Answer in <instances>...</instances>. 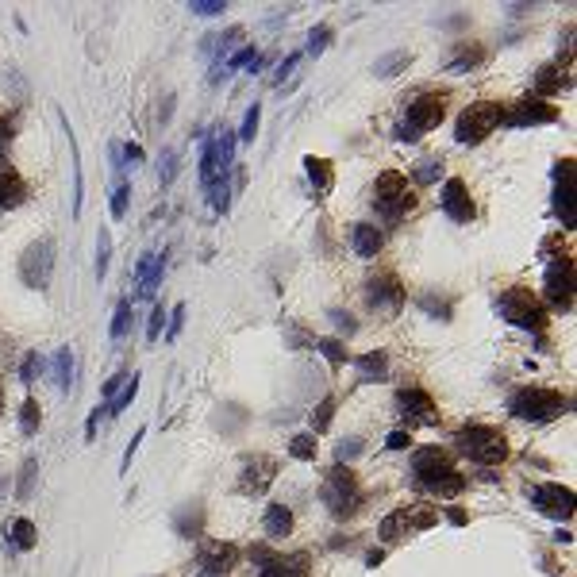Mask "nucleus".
I'll return each mask as SVG.
<instances>
[{
  "label": "nucleus",
  "instance_id": "0eeeda50",
  "mask_svg": "<svg viewBox=\"0 0 577 577\" xmlns=\"http://www.w3.org/2000/svg\"><path fill=\"white\" fill-rule=\"evenodd\" d=\"M500 112H504L500 100H478V104H470L458 116V123H454V139H458L462 147L481 143L485 135H493L500 128Z\"/></svg>",
  "mask_w": 577,
  "mask_h": 577
},
{
  "label": "nucleus",
  "instance_id": "603ef678",
  "mask_svg": "<svg viewBox=\"0 0 577 577\" xmlns=\"http://www.w3.org/2000/svg\"><path fill=\"white\" fill-rule=\"evenodd\" d=\"M327 316H331V323H335V327H339L342 335H354V331H358V320H354L351 312H342V308H331V312H327Z\"/></svg>",
  "mask_w": 577,
  "mask_h": 577
},
{
  "label": "nucleus",
  "instance_id": "6e6d98bb",
  "mask_svg": "<svg viewBox=\"0 0 577 577\" xmlns=\"http://www.w3.org/2000/svg\"><path fill=\"white\" fill-rule=\"evenodd\" d=\"M128 185H116V193H112V215L116 220H123V212H128Z\"/></svg>",
  "mask_w": 577,
  "mask_h": 577
},
{
  "label": "nucleus",
  "instance_id": "49530a36",
  "mask_svg": "<svg viewBox=\"0 0 577 577\" xmlns=\"http://www.w3.org/2000/svg\"><path fill=\"white\" fill-rule=\"evenodd\" d=\"M331 416H335V397H323L312 408V431H327L331 427Z\"/></svg>",
  "mask_w": 577,
  "mask_h": 577
},
{
  "label": "nucleus",
  "instance_id": "6e6552de",
  "mask_svg": "<svg viewBox=\"0 0 577 577\" xmlns=\"http://www.w3.org/2000/svg\"><path fill=\"white\" fill-rule=\"evenodd\" d=\"M358 500H362V493H358V478L351 470L331 466V470L323 473V504H327L331 516H339V519L351 516L358 508Z\"/></svg>",
  "mask_w": 577,
  "mask_h": 577
},
{
  "label": "nucleus",
  "instance_id": "79ce46f5",
  "mask_svg": "<svg viewBox=\"0 0 577 577\" xmlns=\"http://www.w3.org/2000/svg\"><path fill=\"white\" fill-rule=\"evenodd\" d=\"M258 119H262V104H250L246 108V116H243V128H239V135L235 139H243V143H255V135H258Z\"/></svg>",
  "mask_w": 577,
  "mask_h": 577
},
{
  "label": "nucleus",
  "instance_id": "bf43d9fd",
  "mask_svg": "<svg viewBox=\"0 0 577 577\" xmlns=\"http://www.w3.org/2000/svg\"><path fill=\"white\" fill-rule=\"evenodd\" d=\"M385 443H389V450H404V447H412V435L408 431H392Z\"/></svg>",
  "mask_w": 577,
  "mask_h": 577
},
{
  "label": "nucleus",
  "instance_id": "ddd939ff",
  "mask_svg": "<svg viewBox=\"0 0 577 577\" xmlns=\"http://www.w3.org/2000/svg\"><path fill=\"white\" fill-rule=\"evenodd\" d=\"M439 208L450 224H473V212H478L462 177H447V185L439 189Z\"/></svg>",
  "mask_w": 577,
  "mask_h": 577
},
{
  "label": "nucleus",
  "instance_id": "09e8293b",
  "mask_svg": "<svg viewBox=\"0 0 577 577\" xmlns=\"http://www.w3.org/2000/svg\"><path fill=\"white\" fill-rule=\"evenodd\" d=\"M128 327H131V301H119L116 316H112V339H123Z\"/></svg>",
  "mask_w": 577,
  "mask_h": 577
},
{
  "label": "nucleus",
  "instance_id": "de8ad7c7",
  "mask_svg": "<svg viewBox=\"0 0 577 577\" xmlns=\"http://www.w3.org/2000/svg\"><path fill=\"white\" fill-rule=\"evenodd\" d=\"M327 43H331V27H327V23L308 31V54H312V58H320L323 50H327Z\"/></svg>",
  "mask_w": 577,
  "mask_h": 577
},
{
  "label": "nucleus",
  "instance_id": "1a4fd4ad",
  "mask_svg": "<svg viewBox=\"0 0 577 577\" xmlns=\"http://www.w3.org/2000/svg\"><path fill=\"white\" fill-rule=\"evenodd\" d=\"M50 274H54V239H39L20 258V281L27 289H47Z\"/></svg>",
  "mask_w": 577,
  "mask_h": 577
},
{
  "label": "nucleus",
  "instance_id": "7c9ffc66",
  "mask_svg": "<svg viewBox=\"0 0 577 577\" xmlns=\"http://www.w3.org/2000/svg\"><path fill=\"white\" fill-rule=\"evenodd\" d=\"M54 385H58L62 392L73 389V351H69V346H62V351L54 354Z\"/></svg>",
  "mask_w": 577,
  "mask_h": 577
},
{
  "label": "nucleus",
  "instance_id": "e2e57ef3",
  "mask_svg": "<svg viewBox=\"0 0 577 577\" xmlns=\"http://www.w3.org/2000/svg\"><path fill=\"white\" fill-rule=\"evenodd\" d=\"M296 62H301V54H289V58H285L281 66H277V81H285V78H289V73L296 69Z\"/></svg>",
  "mask_w": 577,
  "mask_h": 577
},
{
  "label": "nucleus",
  "instance_id": "864d4df0",
  "mask_svg": "<svg viewBox=\"0 0 577 577\" xmlns=\"http://www.w3.org/2000/svg\"><path fill=\"white\" fill-rule=\"evenodd\" d=\"M166 323H169V327H166V339H169V342H174V339H177V335H181V323H185V304H177L174 312H169V316H166Z\"/></svg>",
  "mask_w": 577,
  "mask_h": 577
},
{
  "label": "nucleus",
  "instance_id": "0e129e2a",
  "mask_svg": "<svg viewBox=\"0 0 577 577\" xmlns=\"http://www.w3.org/2000/svg\"><path fill=\"white\" fill-rule=\"evenodd\" d=\"M12 135H16V131H12V119H8V116H0V150L12 143Z\"/></svg>",
  "mask_w": 577,
  "mask_h": 577
},
{
  "label": "nucleus",
  "instance_id": "69168bd1",
  "mask_svg": "<svg viewBox=\"0 0 577 577\" xmlns=\"http://www.w3.org/2000/svg\"><path fill=\"white\" fill-rule=\"evenodd\" d=\"M169 116H174V97H166V104L158 108V119H162V123H169Z\"/></svg>",
  "mask_w": 577,
  "mask_h": 577
},
{
  "label": "nucleus",
  "instance_id": "4d7b16f0",
  "mask_svg": "<svg viewBox=\"0 0 577 577\" xmlns=\"http://www.w3.org/2000/svg\"><path fill=\"white\" fill-rule=\"evenodd\" d=\"M362 454V443L358 439H342L339 443V462H351V458H358Z\"/></svg>",
  "mask_w": 577,
  "mask_h": 577
},
{
  "label": "nucleus",
  "instance_id": "8fccbe9b",
  "mask_svg": "<svg viewBox=\"0 0 577 577\" xmlns=\"http://www.w3.org/2000/svg\"><path fill=\"white\" fill-rule=\"evenodd\" d=\"M166 308L162 304H154L150 308V320H147V342H158V335H162V327H166Z\"/></svg>",
  "mask_w": 577,
  "mask_h": 577
},
{
  "label": "nucleus",
  "instance_id": "20e7f679",
  "mask_svg": "<svg viewBox=\"0 0 577 577\" xmlns=\"http://www.w3.org/2000/svg\"><path fill=\"white\" fill-rule=\"evenodd\" d=\"M566 408H569V401L562 397V392L558 389H539V385L519 389V392L508 397V412L516 416V420H528V423L554 420V416H562Z\"/></svg>",
  "mask_w": 577,
  "mask_h": 577
},
{
  "label": "nucleus",
  "instance_id": "a18cd8bd",
  "mask_svg": "<svg viewBox=\"0 0 577 577\" xmlns=\"http://www.w3.org/2000/svg\"><path fill=\"white\" fill-rule=\"evenodd\" d=\"M420 308H423L427 316H435V320H450V301H447V296L423 293V296H420Z\"/></svg>",
  "mask_w": 577,
  "mask_h": 577
},
{
  "label": "nucleus",
  "instance_id": "c85d7f7f",
  "mask_svg": "<svg viewBox=\"0 0 577 577\" xmlns=\"http://www.w3.org/2000/svg\"><path fill=\"white\" fill-rule=\"evenodd\" d=\"M408 66H412V50H392V54L373 62V78H397V73L408 69Z\"/></svg>",
  "mask_w": 577,
  "mask_h": 577
},
{
  "label": "nucleus",
  "instance_id": "423d86ee",
  "mask_svg": "<svg viewBox=\"0 0 577 577\" xmlns=\"http://www.w3.org/2000/svg\"><path fill=\"white\" fill-rule=\"evenodd\" d=\"M373 208L385 215V220H401L404 212L416 208V193L408 189V177L397 174V169H385L373 185Z\"/></svg>",
  "mask_w": 577,
  "mask_h": 577
},
{
  "label": "nucleus",
  "instance_id": "4be33fe9",
  "mask_svg": "<svg viewBox=\"0 0 577 577\" xmlns=\"http://www.w3.org/2000/svg\"><path fill=\"white\" fill-rule=\"evenodd\" d=\"M258 577H308V554L270 558V562H262Z\"/></svg>",
  "mask_w": 577,
  "mask_h": 577
},
{
  "label": "nucleus",
  "instance_id": "4c0bfd02",
  "mask_svg": "<svg viewBox=\"0 0 577 577\" xmlns=\"http://www.w3.org/2000/svg\"><path fill=\"white\" fill-rule=\"evenodd\" d=\"M35 478H39V458H27L20 470V485H16V500H27L35 489Z\"/></svg>",
  "mask_w": 577,
  "mask_h": 577
},
{
  "label": "nucleus",
  "instance_id": "bb28decb",
  "mask_svg": "<svg viewBox=\"0 0 577 577\" xmlns=\"http://www.w3.org/2000/svg\"><path fill=\"white\" fill-rule=\"evenodd\" d=\"M262 523H266V535L270 539H285L289 531H293V512L285 508V504H270Z\"/></svg>",
  "mask_w": 577,
  "mask_h": 577
},
{
  "label": "nucleus",
  "instance_id": "f8f14e48",
  "mask_svg": "<svg viewBox=\"0 0 577 577\" xmlns=\"http://www.w3.org/2000/svg\"><path fill=\"white\" fill-rule=\"evenodd\" d=\"M366 304H370L373 312H381L385 320H392V316L404 308V285L392 274L370 277V281H366Z\"/></svg>",
  "mask_w": 577,
  "mask_h": 577
},
{
  "label": "nucleus",
  "instance_id": "b1692460",
  "mask_svg": "<svg viewBox=\"0 0 577 577\" xmlns=\"http://www.w3.org/2000/svg\"><path fill=\"white\" fill-rule=\"evenodd\" d=\"M174 531L181 539H196V535H200V531H204V504H200V500H189L185 508H177Z\"/></svg>",
  "mask_w": 577,
  "mask_h": 577
},
{
  "label": "nucleus",
  "instance_id": "ea45409f",
  "mask_svg": "<svg viewBox=\"0 0 577 577\" xmlns=\"http://www.w3.org/2000/svg\"><path fill=\"white\" fill-rule=\"evenodd\" d=\"M316 351H320L331 366H342L346 358H351V354H346V346H342L339 339H316Z\"/></svg>",
  "mask_w": 577,
  "mask_h": 577
},
{
  "label": "nucleus",
  "instance_id": "a19ab883",
  "mask_svg": "<svg viewBox=\"0 0 577 577\" xmlns=\"http://www.w3.org/2000/svg\"><path fill=\"white\" fill-rule=\"evenodd\" d=\"M108 262H112V235H108V227H100V235H97V277L100 281L108 274Z\"/></svg>",
  "mask_w": 577,
  "mask_h": 577
},
{
  "label": "nucleus",
  "instance_id": "4468645a",
  "mask_svg": "<svg viewBox=\"0 0 577 577\" xmlns=\"http://www.w3.org/2000/svg\"><path fill=\"white\" fill-rule=\"evenodd\" d=\"M528 500H531V508L543 512V516H550V519H569L574 516V493H569L566 485H531Z\"/></svg>",
  "mask_w": 577,
  "mask_h": 577
},
{
  "label": "nucleus",
  "instance_id": "f704fd0d",
  "mask_svg": "<svg viewBox=\"0 0 577 577\" xmlns=\"http://www.w3.org/2000/svg\"><path fill=\"white\" fill-rule=\"evenodd\" d=\"M558 89H562V78H558V69H554V66H543V69H539V78H535V100L554 97Z\"/></svg>",
  "mask_w": 577,
  "mask_h": 577
},
{
  "label": "nucleus",
  "instance_id": "dca6fc26",
  "mask_svg": "<svg viewBox=\"0 0 577 577\" xmlns=\"http://www.w3.org/2000/svg\"><path fill=\"white\" fill-rule=\"evenodd\" d=\"M397 408H401V416L408 423H435V401H431V392L427 389H401L397 392Z\"/></svg>",
  "mask_w": 577,
  "mask_h": 577
},
{
  "label": "nucleus",
  "instance_id": "9b49d317",
  "mask_svg": "<svg viewBox=\"0 0 577 577\" xmlns=\"http://www.w3.org/2000/svg\"><path fill=\"white\" fill-rule=\"evenodd\" d=\"M554 119H558V108L547 104V100H535V97H523L500 112L504 128H543V123H554Z\"/></svg>",
  "mask_w": 577,
  "mask_h": 577
},
{
  "label": "nucleus",
  "instance_id": "412c9836",
  "mask_svg": "<svg viewBox=\"0 0 577 577\" xmlns=\"http://www.w3.org/2000/svg\"><path fill=\"white\" fill-rule=\"evenodd\" d=\"M4 539H8L12 550H20V554H27V550L39 547V531H35V523L31 519H12V523H4Z\"/></svg>",
  "mask_w": 577,
  "mask_h": 577
},
{
  "label": "nucleus",
  "instance_id": "39448f33",
  "mask_svg": "<svg viewBox=\"0 0 577 577\" xmlns=\"http://www.w3.org/2000/svg\"><path fill=\"white\" fill-rule=\"evenodd\" d=\"M497 312L500 320L516 323V327H523V331H543L547 327V308L531 296V289H523V285H512V289H504V293L497 296Z\"/></svg>",
  "mask_w": 577,
  "mask_h": 577
},
{
  "label": "nucleus",
  "instance_id": "e433bc0d",
  "mask_svg": "<svg viewBox=\"0 0 577 577\" xmlns=\"http://www.w3.org/2000/svg\"><path fill=\"white\" fill-rule=\"evenodd\" d=\"M289 458L316 462V435H293V439H289Z\"/></svg>",
  "mask_w": 577,
  "mask_h": 577
},
{
  "label": "nucleus",
  "instance_id": "680f3d73",
  "mask_svg": "<svg viewBox=\"0 0 577 577\" xmlns=\"http://www.w3.org/2000/svg\"><path fill=\"white\" fill-rule=\"evenodd\" d=\"M447 519L454 523V528H462V523H470V516H466V508H458V504H450V508H447Z\"/></svg>",
  "mask_w": 577,
  "mask_h": 577
},
{
  "label": "nucleus",
  "instance_id": "13d9d810",
  "mask_svg": "<svg viewBox=\"0 0 577 577\" xmlns=\"http://www.w3.org/2000/svg\"><path fill=\"white\" fill-rule=\"evenodd\" d=\"M119 158H123V166H139V162H143V147H135V143H128V147L119 150Z\"/></svg>",
  "mask_w": 577,
  "mask_h": 577
},
{
  "label": "nucleus",
  "instance_id": "2f4dec72",
  "mask_svg": "<svg viewBox=\"0 0 577 577\" xmlns=\"http://www.w3.org/2000/svg\"><path fill=\"white\" fill-rule=\"evenodd\" d=\"M135 392H139V373H131L128 381H123V389H119L116 397H112V401L104 404V412H108V416H119L123 408H131V401H135Z\"/></svg>",
  "mask_w": 577,
  "mask_h": 577
},
{
  "label": "nucleus",
  "instance_id": "473e14b6",
  "mask_svg": "<svg viewBox=\"0 0 577 577\" xmlns=\"http://www.w3.org/2000/svg\"><path fill=\"white\" fill-rule=\"evenodd\" d=\"M208 200H212L215 212H227V208H231V174H220L212 185H208Z\"/></svg>",
  "mask_w": 577,
  "mask_h": 577
},
{
  "label": "nucleus",
  "instance_id": "f257e3e1",
  "mask_svg": "<svg viewBox=\"0 0 577 577\" xmlns=\"http://www.w3.org/2000/svg\"><path fill=\"white\" fill-rule=\"evenodd\" d=\"M412 478L420 481L427 493H435L439 500H450V497H458V493L466 489V478L454 470L450 454L439 450V447H423V450L412 454Z\"/></svg>",
  "mask_w": 577,
  "mask_h": 577
},
{
  "label": "nucleus",
  "instance_id": "37998d69",
  "mask_svg": "<svg viewBox=\"0 0 577 577\" xmlns=\"http://www.w3.org/2000/svg\"><path fill=\"white\" fill-rule=\"evenodd\" d=\"M174 177H177V150L174 147H162V154H158V181L169 185Z\"/></svg>",
  "mask_w": 577,
  "mask_h": 577
},
{
  "label": "nucleus",
  "instance_id": "c756f323",
  "mask_svg": "<svg viewBox=\"0 0 577 577\" xmlns=\"http://www.w3.org/2000/svg\"><path fill=\"white\" fill-rule=\"evenodd\" d=\"M239 39H243V27H227V31H220V35H204L200 54H227Z\"/></svg>",
  "mask_w": 577,
  "mask_h": 577
},
{
  "label": "nucleus",
  "instance_id": "c03bdc74",
  "mask_svg": "<svg viewBox=\"0 0 577 577\" xmlns=\"http://www.w3.org/2000/svg\"><path fill=\"white\" fill-rule=\"evenodd\" d=\"M43 354L39 351H31V354H23V362H20V381L23 385H31V381H39V373H43Z\"/></svg>",
  "mask_w": 577,
  "mask_h": 577
},
{
  "label": "nucleus",
  "instance_id": "f03ea898",
  "mask_svg": "<svg viewBox=\"0 0 577 577\" xmlns=\"http://www.w3.org/2000/svg\"><path fill=\"white\" fill-rule=\"evenodd\" d=\"M447 89H420L416 97H408L404 104V116L397 119V139L401 143H416L420 135H427L431 128H439L443 116H447Z\"/></svg>",
  "mask_w": 577,
  "mask_h": 577
},
{
  "label": "nucleus",
  "instance_id": "3c124183",
  "mask_svg": "<svg viewBox=\"0 0 577 577\" xmlns=\"http://www.w3.org/2000/svg\"><path fill=\"white\" fill-rule=\"evenodd\" d=\"M189 12H193V16H224L227 4H224V0H193Z\"/></svg>",
  "mask_w": 577,
  "mask_h": 577
},
{
  "label": "nucleus",
  "instance_id": "aec40b11",
  "mask_svg": "<svg viewBox=\"0 0 577 577\" xmlns=\"http://www.w3.org/2000/svg\"><path fill=\"white\" fill-rule=\"evenodd\" d=\"M304 174H308V181H312L316 200H323V196L331 193V185H335V169H331V162H327V158L308 154V158H304Z\"/></svg>",
  "mask_w": 577,
  "mask_h": 577
},
{
  "label": "nucleus",
  "instance_id": "c9c22d12",
  "mask_svg": "<svg viewBox=\"0 0 577 577\" xmlns=\"http://www.w3.org/2000/svg\"><path fill=\"white\" fill-rule=\"evenodd\" d=\"M439 177H443V162H439V158H423L420 166L412 169V181H416V185H435Z\"/></svg>",
  "mask_w": 577,
  "mask_h": 577
},
{
  "label": "nucleus",
  "instance_id": "5701e85b",
  "mask_svg": "<svg viewBox=\"0 0 577 577\" xmlns=\"http://www.w3.org/2000/svg\"><path fill=\"white\" fill-rule=\"evenodd\" d=\"M381 231H377V227L373 224H354L351 227V246H354V255L358 258H377L381 255Z\"/></svg>",
  "mask_w": 577,
  "mask_h": 577
},
{
  "label": "nucleus",
  "instance_id": "7ed1b4c3",
  "mask_svg": "<svg viewBox=\"0 0 577 577\" xmlns=\"http://www.w3.org/2000/svg\"><path fill=\"white\" fill-rule=\"evenodd\" d=\"M454 447H458L470 462H478V466H500V462L508 458V439H504V431L489 427V423H466V427H458Z\"/></svg>",
  "mask_w": 577,
  "mask_h": 577
},
{
  "label": "nucleus",
  "instance_id": "338daca9",
  "mask_svg": "<svg viewBox=\"0 0 577 577\" xmlns=\"http://www.w3.org/2000/svg\"><path fill=\"white\" fill-rule=\"evenodd\" d=\"M385 562V550H370V554H366V566H381Z\"/></svg>",
  "mask_w": 577,
  "mask_h": 577
},
{
  "label": "nucleus",
  "instance_id": "774afa93",
  "mask_svg": "<svg viewBox=\"0 0 577 577\" xmlns=\"http://www.w3.org/2000/svg\"><path fill=\"white\" fill-rule=\"evenodd\" d=\"M0 412H4V389H0Z\"/></svg>",
  "mask_w": 577,
  "mask_h": 577
},
{
  "label": "nucleus",
  "instance_id": "393cba45",
  "mask_svg": "<svg viewBox=\"0 0 577 577\" xmlns=\"http://www.w3.org/2000/svg\"><path fill=\"white\" fill-rule=\"evenodd\" d=\"M354 370H358L362 381H385V377H389V354L385 351L358 354V358H354Z\"/></svg>",
  "mask_w": 577,
  "mask_h": 577
},
{
  "label": "nucleus",
  "instance_id": "72a5a7b5",
  "mask_svg": "<svg viewBox=\"0 0 577 577\" xmlns=\"http://www.w3.org/2000/svg\"><path fill=\"white\" fill-rule=\"evenodd\" d=\"M481 58H485V50H478V47L470 50V47H466V50H458V54L447 62V69H450V73H470V69L481 66Z\"/></svg>",
  "mask_w": 577,
  "mask_h": 577
},
{
  "label": "nucleus",
  "instance_id": "a878e982",
  "mask_svg": "<svg viewBox=\"0 0 577 577\" xmlns=\"http://www.w3.org/2000/svg\"><path fill=\"white\" fill-rule=\"evenodd\" d=\"M162 274H166V255H154L147 266V274H143V281H139V293L135 301H154L158 285H162Z\"/></svg>",
  "mask_w": 577,
  "mask_h": 577
},
{
  "label": "nucleus",
  "instance_id": "cd10ccee",
  "mask_svg": "<svg viewBox=\"0 0 577 577\" xmlns=\"http://www.w3.org/2000/svg\"><path fill=\"white\" fill-rule=\"evenodd\" d=\"M62 116V112H58ZM62 128H66V139H69V162H73V215H81V193H85V181H81V154H78V139L69 131V119L62 116Z\"/></svg>",
  "mask_w": 577,
  "mask_h": 577
},
{
  "label": "nucleus",
  "instance_id": "5fc2aeb1",
  "mask_svg": "<svg viewBox=\"0 0 577 577\" xmlns=\"http://www.w3.org/2000/svg\"><path fill=\"white\" fill-rule=\"evenodd\" d=\"M255 58H258V50H255V47L235 50V54H231V62H227V69H224V73H231V69H239V66H250Z\"/></svg>",
  "mask_w": 577,
  "mask_h": 577
},
{
  "label": "nucleus",
  "instance_id": "9d476101",
  "mask_svg": "<svg viewBox=\"0 0 577 577\" xmlns=\"http://www.w3.org/2000/svg\"><path fill=\"white\" fill-rule=\"evenodd\" d=\"M543 293H547L550 308H558V312H566L569 304H574V262H569V255H558L554 262L547 266V274H543Z\"/></svg>",
  "mask_w": 577,
  "mask_h": 577
},
{
  "label": "nucleus",
  "instance_id": "58836bf2",
  "mask_svg": "<svg viewBox=\"0 0 577 577\" xmlns=\"http://www.w3.org/2000/svg\"><path fill=\"white\" fill-rule=\"evenodd\" d=\"M39 423H43L39 404H35V401H23V404H20V431H23V435H35V431H39Z\"/></svg>",
  "mask_w": 577,
  "mask_h": 577
},
{
  "label": "nucleus",
  "instance_id": "6ab92c4d",
  "mask_svg": "<svg viewBox=\"0 0 577 577\" xmlns=\"http://www.w3.org/2000/svg\"><path fill=\"white\" fill-rule=\"evenodd\" d=\"M277 478V462L274 458H250L246 462V470H243V489L246 493H266L270 489V481Z\"/></svg>",
  "mask_w": 577,
  "mask_h": 577
},
{
  "label": "nucleus",
  "instance_id": "052dcab7",
  "mask_svg": "<svg viewBox=\"0 0 577 577\" xmlns=\"http://www.w3.org/2000/svg\"><path fill=\"white\" fill-rule=\"evenodd\" d=\"M143 435H147V427H139V431H135V439L128 443V450H123V470H131V454L139 450V439H143Z\"/></svg>",
  "mask_w": 577,
  "mask_h": 577
},
{
  "label": "nucleus",
  "instance_id": "2eb2a0df",
  "mask_svg": "<svg viewBox=\"0 0 577 577\" xmlns=\"http://www.w3.org/2000/svg\"><path fill=\"white\" fill-rule=\"evenodd\" d=\"M554 212H558V220H562V227L577 224V212H574V158H562L554 166Z\"/></svg>",
  "mask_w": 577,
  "mask_h": 577
},
{
  "label": "nucleus",
  "instance_id": "a211bd4d",
  "mask_svg": "<svg viewBox=\"0 0 577 577\" xmlns=\"http://www.w3.org/2000/svg\"><path fill=\"white\" fill-rule=\"evenodd\" d=\"M23 200H27V181L16 166L0 162V208H20Z\"/></svg>",
  "mask_w": 577,
  "mask_h": 577
},
{
  "label": "nucleus",
  "instance_id": "f3484780",
  "mask_svg": "<svg viewBox=\"0 0 577 577\" xmlns=\"http://www.w3.org/2000/svg\"><path fill=\"white\" fill-rule=\"evenodd\" d=\"M235 558H239V550L231 547V543H208L204 550H200V574L204 577H224L227 569L235 566Z\"/></svg>",
  "mask_w": 577,
  "mask_h": 577
}]
</instances>
